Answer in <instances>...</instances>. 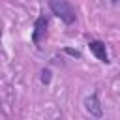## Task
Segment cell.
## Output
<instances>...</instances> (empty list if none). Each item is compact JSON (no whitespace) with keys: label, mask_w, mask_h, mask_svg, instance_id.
Segmentation results:
<instances>
[{"label":"cell","mask_w":120,"mask_h":120,"mask_svg":"<svg viewBox=\"0 0 120 120\" xmlns=\"http://www.w3.org/2000/svg\"><path fill=\"white\" fill-rule=\"evenodd\" d=\"M64 52H66V54H69L71 58H81V56H82V54H81V51L71 49V47H64Z\"/></svg>","instance_id":"6"},{"label":"cell","mask_w":120,"mask_h":120,"mask_svg":"<svg viewBox=\"0 0 120 120\" xmlns=\"http://www.w3.org/2000/svg\"><path fill=\"white\" fill-rule=\"evenodd\" d=\"M109 2H111V4H112V6H116V4H118V2H120V0H109Z\"/></svg>","instance_id":"7"},{"label":"cell","mask_w":120,"mask_h":120,"mask_svg":"<svg viewBox=\"0 0 120 120\" xmlns=\"http://www.w3.org/2000/svg\"><path fill=\"white\" fill-rule=\"evenodd\" d=\"M51 79H52V71H51L49 68H43V69L39 71V81H41V84H51Z\"/></svg>","instance_id":"5"},{"label":"cell","mask_w":120,"mask_h":120,"mask_svg":"<svg viewBox=\"0 0 120 120\" xmlns=\"http://www.w3.org/2000/svg\"><path fill=\"white\" fill-rule=\"evenodd\" d=\"M82 107L84 111L94 116V118H103V103H101V98H99V92L94 90L92 94H88L84 99H82Z\"/></svg>","instance_id":"2"},{"label":"cell","mask_w":120,"mask_h":120,"mask_svg":"<svg viewBox=\"0 0 120 120\" xmlns=\"http://www.w3.org/2000/svg\"><path fill=\"white\" fill-rule=\"evenodd\" d=\"M51 15L60 19L66 26H71L77 22V9L69 0H49L47 2Z\"/></svg>","instance_id":"1"},{"label":"cell","mask_w":120,"mask_h":120,"mask_svg":"<svg viewBox=\"0 0 120 120\" xmlns=\"http://www.w3.org/2000/svg\"><path fill=\"white\" fill-rule=\"evenodd\" d=\"M47 28H49V17L45 13H41L34 21V26H32V43L38 49L41 47V41L47 38Z\"/></svg>","instance_id":"3"},{"label":"cell","mask_w":120,"mask_h":120,"mask_svg":"<svg viewBox=\"0 0 120 120\" xmlns=\"http://www.w3.org/2000/svg\"><path fill=\"white\" fill-rule=\"evenodd\" d=\"M88 49L96 56V60H99L101 64H111V58H109V51H107L105 41H101V39H90L88 41Z\"/></svg>","instance_id":"4"}]
</instances>
